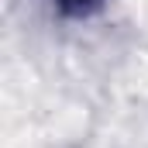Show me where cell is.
Returning a JSON list of instances; mask_svg holds the SVG:
<instances>
[{"label":"cell","mask_w":148,"mask_h":148,"mask_svg":"<svg viewBox=\"0 0 148 148\" xmlns=\"http://www.w3.org/2000/svg\"><path fill=\"white\" fill-rule=\"evenodd\" d=\"M62 17H90V14H97L107 0H48Z\"/></svg>","instance_id":"cell-1"}]
</instances>
